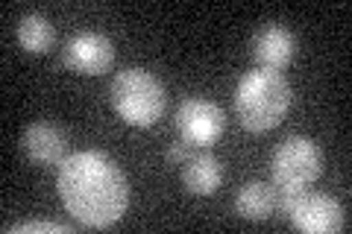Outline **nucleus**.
I'll return each instance as SVG.
<instances>
[{"label":"nucleus","instance_id":"1","mask_svg":"<svg viewBox=\"0 0 352 234\" xmlns=\"http://www.w3.org/2000/svg\"><path fill=\"white\" fill-rule=\"evenodd\" d=\"M56 191L65 208L88 229H106L124 217L129 185L120 167L100 150H82L59 164Z\"/></svg>","mask_w":352,"mask_h":234},{"label":"nucleus","instance_id":"2","mask_svg":"<svg viewBox=\"0 0 352 234\" xmlns=\"http://www.w3.org/2000/svg\"><path fill=\"white\" fill-rule=\"evenodd\" d=\"M291 82L279 71H250L235 88V111L247 132H267L282 124L291 108Z\"/></svg>","mask_w":352,"mask_h":234},{"label":"nucleus","instance_id":"3","mask_svg":"<svg viewBox=\"0 0 352 234\" xmlns=\"http://www.w3.org/2000/svg\"><path fill=\"white\" fill-rule=\"evenodd\" d=\"M109 97H112L115 111L132 126H153L168 106L164 85L144 68L120 71L109 85Z\"/></svg>","mask_w":352,"mask_h":234},{"label":"nucleus","instance_id":"4","mask_svg":"<svg viewBox=\"0 0 352 234\" xmlns=\"http://www.w3.org/2000/svg\"><path fill=\"white\" fill-rule=\"evenodd\" d=\"M276 208L285 211L294 229L308 234H335L346 229V211L329 194L302 191H276Z\"/></svg>","mask_w":352,"mask_h":234},{"label":"nucleus","instance_id":"5","mask_svg":"<svg viewBox=\"0 0 352 234\" xmlns=\"http://www.w3.org/2000/svg\"><path fill=\"white\" fill-rule=\"evenodd\" d=\"M270 173H273V187L276 191H302V187L320 179L323 152L311 138L291 135L273 150Z\"/></svg>","mask_w":352,"mask_h":234},{"label":"nucleus","instance_id":"6","mask_svg":"<svg viewBox=\"0 0 352 234\" xmlns=\"http://www.w3.org/2000/svg\"><path fill=\"white\" fill-rule=\"evenodd\" d=\"M176 129H179V138L194 150H208L220 141L226 129V115L223 108L212 100L203 97H188L182 100L179 108H176Z\"/></svg>","mask_w":352,"mask_h":234},{"label":"nucleus","instance_id":"7","mask_svg":"<svg viewBox=\"0 0 352 234\" xmlns=\"http://www.w3.org/2000/svg\"><path fill=\"white\" fill-rule=\"evenodd\" d=\"M112 62H115V44L103 32H76L62 47V65L74 73L97 76L112 68Z\"/></svg>","mask_w":352,"mask_h":234},{"label":"nucleus","instance_id":"8","mask_svg":"<svg viewBox=\"0 0 352 234\" xmlns=\"http://www.w3.org/2000/svg\"><path fill=\"white\" fill-rule=\"evenodd\" d=\"M21 147H24V155L32 164L41 167H53L62 164L68 159V138L56 124H47V120H38V124H30L24 129V138H21Z\"/></svg>","mask_w":352,"mask_h":234},{"label":"nucleus","instance_id":"9","mask_svg":"<svg viewBox=\"0 0 352 234\" xmlns=\"http://www.w3.org/2000/svg\"><path fill=\"white\" fill-rule=\"evenodd\" d=\"M296 53V36L282 24H264L252 38V56L261 68L282 71Z\"/></svg>","mask_w":352,"mask_h":234},{"label":"nucleus","instance_id":"10","mask_svg":"<svg viewBox=\"0 0 352 234\" xmlns=\"http://www.w3.org/2000/svg\"><path fill=\"white\" fill-rule=\"evenodd\" d=\"M220 179H223V167L214 155L208 152H194L188 161H185V173H182V182H185V191L194 194V196H212Z\"/></svg>","mask_w":352,"mask_h":234},{"label":"nucleus","instance_id":"11","mask_svg":"<svg viewBox=\"0 0 352 234\" xmlns=\"http://www.w3.org/2000/svg\"><path fill=\"white\" fill-rule=\"evenodd\" d=\"M235 211L244 220L261 222L276 211V187H270L267 182H250L238 191L235 196Z\"/></svg>","mask_w":352,"mask_h":234},{"label":"nucleus","instance_id":"12","mask_svg":"<svg viewBox=\"0 0 352 234\" xmlns=\"http://www.w3.org/2000/svg\"><path fill=\"white\" fill-rule=\"evenodd\" d=\"M18 41L27 53H47L53 47V41H56V30H53V24L44 15L30 12L18 24Z\"/></svg>","mask_w":352,"mask_h":234},{"label":"nucleus","instance_id":"13","mask_svg":"<svg viewBox=\"0 0 352 234\" xmlns=\"http://www.w3.org/2000/svg\"><path fill=\"white\" fill-rule=\"evenodd\" d=\"M6 231H9V234H12V231H56V234H68L71 226H62V222H41V220H36V222H21V226H9Z\"/></svg>","mask_w":352,"mask_h":234},{"label":"nucleus","instance_id":"14","mask_svg":"<svg viewBox=\"0 0 352 234\" xmlns=\"http://www.w3.org/2000/svg\"><path fill=\"white\" fill-rule=\"evenodd\" d=\"M194 152H197V150H194V147H188V143H185V141L179 138V141H173V143H170V150H168V161H170V164H182V161H188Z\"/></svg>","mask_w":352,"mask_h":234}]
</instances>
